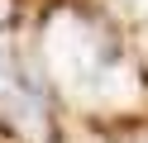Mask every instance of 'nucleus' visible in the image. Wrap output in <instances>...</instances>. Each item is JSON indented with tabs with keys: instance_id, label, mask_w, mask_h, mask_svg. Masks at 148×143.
Segmentation results:
<instances>
[{
	"instance_id": "nucleus-1",
	"label": "nucleus",
	"mask_w": 148,
	"mask_h": 143,
	"mask_svg": "<svg viewBox=\"0 0 148 143\" xmlns=\"http://www.w3.org/2000/svg\"><path fill=\"white\" fill-rule=\"evenodd\" d=\"M43 67H48V81L67 100L91 105V110L129 105L138 95L134 62L81 10H58L48 19V29H43Z\"/></svg>"
},
{
	"instance_id": "nucleus-3",
	"label": "nucleus",
	"mask_w": 148,
	"mask_h": 143,
	"mask_svg": "<svg viewBox=\"0 0 148 143\" xmlns=\"http://www.w3.org/2000/svg\"><path fill=\"white\" fill-rule=\"evenodd\" d=\"M115 14H124L129 24H148V0H110Z\"/></svg>"
},
{
	"instance_id": "nucleus-2",
	"label": "nucleus",
	"mask_w": 148,
	"mask_h": 143,
	"mask_svg": "<svg viewBox=\"0 0 148 143\" xmlns=\"http://www.w3.org/2000/svg\"><path fill=\"white\" fill-rule=\"evenodd\" d=\"M0 124H10L29 143L48 138V95H43V81L29 72V62L5 38H0Z\"/></svg>"
}]
</instances>
